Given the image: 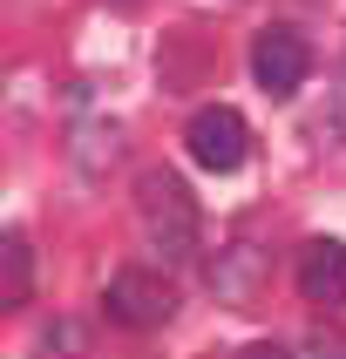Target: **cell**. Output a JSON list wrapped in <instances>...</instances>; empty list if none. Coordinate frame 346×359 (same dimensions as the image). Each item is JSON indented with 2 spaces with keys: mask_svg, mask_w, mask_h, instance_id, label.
Masks as SVG:
<instances>
[{
  "mask_svg": "<svg viewBox=\"0 0 346 359\" xmlns=\"http://www.w3.org/2000/svg\"><path fill=\"white\" fill-rule=\"evenodd\" d=\"M136 217H142V238L157 244L163 264H183L197 251L204 210H197V197H190V183L177 170H142L136 177Z\"/></svg>",
  "mask_w": 346,
  "mask_h": 359,
  "instance_id": "6da1fadb",
  "label": "cell"
},
{
  "mask_svg": "<svg viewBox=\"0 0 346 359\" xmlns=\"http://www.w3.org/2000/svg\"><path fill=\"white\" fill-rule=\"evenodd\" d=\"M102 312H109L116 325H129V332H149V325H163L170 312H177V292L163 285V271L122 264L116 278L102 285Z\"/></svg>",
  "mask_w": 346,
  "mask_h": 359,
  "instance_id": "7a4b0ae2",
  "label": "cell"
},
{
  "mask_svg": "<svg viewBox=\"0 0 346 359\" xmlns=\"http://www.w3.org/2000/svg\"><path fill=\"white\" fill-rule=\"evenodd\" d=\"M251 75H258L265 95H299L305 75H312V48H305L299 27H265L258 41H251Z\"/></svg>",
  "mask_w": 346,
  "mask_h": 359,
  "instance_id": "3957f363",
  "label": "cell"
},
{
  "mask_svg": "<svg viewBox=\"0 0 346 359\" xmlns=\"http://www.w3.org/2000/svg\"><path fill=\"white\" fill-rule=\"evenodd\" d=\"M183 142H190V156H197L204 170H218V177L251 156V136H244L238 109H197V116L183 122Z\"/></svg>",
  "mask_w": 346,
  "mask_h": 359,
  "instance_id": "277c9868",
  "label": "cell"
},
{
  "mask_svg": "<svg viewBox=\"0 0 346 359\" xmlns=\"http://www.w3.org/2000/svg\"><path fill=\"white\" fill-rule=\"evenodd\" d=\"M305 305H326V312H346V244L340 238H312L292 264Z\"/></svg>",
  "mask_w": 346,
  "mask_h": 359,
  "instance_id": "5b68a950",
  "label": "cell"
},
{
  "mask_svg": "<svg viewBox=\"0 0 346 359\" xmlns=\"http://www.w3.org/2000/svg\"><path fill=\"white\" fill-rule=\"evenodd\" d=\"M265 278H272V251H265L258 238H231L218 258H211V292H218L224 305H244Z\"/></svg>",
  "mask_w": 346,
  "mask_h": 359,
  "instance_id": "8992f818",
  "label": "cell"
},
{
  "mask_svg": "<svg viewBox=\"0 0 346 359\" xmlns=\"http://www.w3.org/2000/svg\"><path fill=\"white\" fill-rule=\"evenodd\" d=\"M68 156H75V170H81V177H102V170L122 156V129H116L109 116L75 122V129H68Z\"/></svg>",
  "mask_w": 346,
  "mask_h": 359,
  "instance_id": "52a82bcc",
  "label": "cell"
},
{
  "mask_svg": "<svg viewBox=\"0 0 346 359\" xmlns=\"http://www.w3.org/2000/svg\"><path fill=\"white\" fill-rule=\"evenodd\" d=\"M34 299V244L20 231H0V312H20Z\"/></svg>",
  "mask_w": 346,
  "mask_h": 359,
  "instance_id": "ba28073f",
  "label": "cell"
},
{
  "mask_svg": "<svg viewBox=\"0 0 346 359\" xmlns=\"http://www.w3.org/2000/svg\"><path fill=\"white\" fill-rule=\"evenodd\" d=\"M305 359H346V332H312L305 339Z\"/></svg>",
  "mask_w": 346,
  "mask_h": 359,
  "instance_id": "9c48e42d",
  "label": "cell"
},
{
  "mask_svg": "<svg viewBox=\"0 0 346 359\" xmlns=\"http://www.w3.org/2000/svg\"><path fill=\"white\" fill-rule=\"evenodd\" d=\"M48 346H61V353H75V346H81V332H75L68 319H61V325H48Z\"/></svg>",
  "mask_w": 346,
  "mask_h": 359,
  "instance_id": "30bf717a",
  "label": "cell"
},
{
  "mask_svg": "<svg viewBox=\"0 0 346 359\" xmlns=\"http://www.w3.org/2000/svg\"><path fill=\"white\" fill-rule=\"evenodd\" d=\"M238 359H292V353H285V346L279 339H258V346H244V353Z\"/></svg>",
  "mask_w": 346,
  "mask_h": 359,
  "instance_id": "8fae6325",
  "label": "cell"
},
{
  "mask_svg": "<svg viewBox=\"0 0 346 359\" xmlns=\"http://www.w3.org/2000/svg\"><path fill=\"white\" fill-rule=\"evenodd\" d=\"M340 136H346V75H340Z\"/></svg>",
  "mask_w": 346,
  "mask_h": 359,
  "instance_id": "7c38bea8",
  "label": "cell"
}]
</instances>
